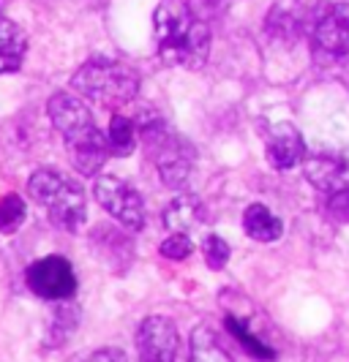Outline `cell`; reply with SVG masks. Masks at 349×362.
<instances>
[{"mask_svg": "<svg viewBox=\"0 0 349 362\" xmlns=\"http://www.w3.org/2000/svg\"><path fill=\"white\" fill-rule=\"evenodd\" d=\"M188 362H232L210 327H197L188 341Z\"/></svg>", "mask_w": 349, "mask_h": 362, "instance_id": "16", "label": "cell"}, {"mask_svg": "<svg viewBox=\"0 0 349 362\" xmlns=\"http://www.w3.org/2000/svg\"><path fill=\"white\" fill-rule=\"evenodd\" d=\"M191 251H194V245H191L185 232H175V235H169L161 243V256L172 259V262H183V259L191 256Z\"/></svg>", "mask_w": 349, "mask_h": 362, "instance_id": "22", "label": "cell"}, {"mask_svg": "<svg viewBox=\"0 0 349 362\" xmlns=\"http://www.w3.org/2000/svg\"><path fill=\"white\" fill-rule=\"evenodd\" d=\"M79 362H129V360H126V351L123 349H98V351H93V354H88L85 360Z\"/></svg>", "mask_w": 349, "mask_h": 362, "instance_id": "25", "label": "cell"}, {"mask_svg": "<svg viewBox=\"0 0 349 362\" xmlns=\"http://www.w3.org/2000/svg\"><path fill=\"white\" fill-rule=\"evenodd\" d=\"M153 33L156 47L166 66L172 69H202L210 52V28L207 22L197 19L185 3L164 0L153 14Z\"/></svg>", "mask_w": 349, "mask_h": 362, "instance_id": "1", "label": "cell"}, {"mask_svg": "<svg viewBox=\"0 0 349 362\" xmlns=\"http://www.w3.org/2000/svg\"><path fill=\"white\" fill-rule=\"evenodd\" d=\"M232 0H185V8L202 22H210L213 17H219L224 8H229Z\"/></svg>", "mask_w": 349, "mask_h": 362, "instance_id": "23", "label": "cell"}, {"mask_svg": "<svg viewBox=\"0 0 349 362\" xmlns=\"http://www.w3.org/2000/svg\"><path fill=\"white\" fill-rule=\"evenodd\" d=\"M243 229H246V235L251 237V240H257V243H276L278 237L284 235L281 218L273 216L259 202L246 207V213H243Z\"/></svg>", "mask_w": 349, "mask_h": 362, "instance_id": "13", "label": "cell"}, {"mask_svg": "<svg viewBox=\"0 0 349 362\" xmlns=\"http://www.w3.org/2000/svg\"><path fill=\"white\" fill-rule=\"evenodd\" d=\"M93 197L123 226H129L134 232L142 229V223H145V202L139 197V191L131 188L129 182H123L115 175H101L98 180L93 182Z\"/></svg>", "mask_w": 349, "mask_h": 362, "instance_id": "7", "label": "cell"}, {"mask_svg": "<svg viewBox=\"0 0 349 362\" xmlns=\"http://www.w3.org/2000/svg\"><path fill=\"white\" fill-rule=\"evenodd\" d=\"M200 221H202V202L197 197H191V194L175 197L166 204L164 223L166 229H172V232H188V229L200 226Z\"/></svg>", "mask_w": 349, "mask_h": 362, "instance_id": "14", "label": "cell"}, {"mask_svg": "<svg viewBox=\"0 0 349 362\" xmlns=\"http://www.w3.org/2000/svg\"><path fill=\"white\" fill-rule=\"evenodd\" d=\"M25 202L19 199L17 194H6L0 199V232L3 235H14L22 221H25Z\"/></svg>", "mask_w": 349, "mask_h": 362, "instance_id": "20", "label": "cell"}, {"mask_svg": "<svg viewBox=\"0 0 349 362\" xmlns=\"http://www.w3.org/2000/svg\"><path fill=\"white\" fill-rule=\"evenodd\" d=\"M306 163V177L316 185L319 191L336 194L344 185H349V158L338 153H319L311 158H303Z\"/></svg>", "mask_w": 349, "mask_h": 362, "instance_id": "11", "label": "cell"}, {"mask_svg": "<svg viewBox=\"0 0 349 362\" xmlns=\"http://www.w3.org/2000/svg\"><path fill=\"white\" fill-rule=\"evenodd\" d=\"M74 90L85 95L88 101H96L104 109H118L129 104L139 90L137 71L110 57H91L71 79Z\"/></svg>", "mask_w": 349, "mask_h": 362, "instance_id": "5", "label": "cell"}, {"mask_svg": "<svg viewBox=\"0 0 349 362\" xmlns=\"http://www.w3.org/2000/svg\"><path fill=\"white\" fill-rule=\"evenodd\" d=\"M328 210H331L333 218L347 221L349 223V185H344L341 191L331 194V204H328Z\"/></svg>", "mask_w": 349, "mask_h": 362, "instance_id": "24", "label": "cell"}, {"mask_svg": "<svg viewBox=\"0 0 349 362\" xmlns=\"http://www.w3.org/2000/svg\"><path fill=\"white\" fill-rule=\"evenodd\" d=\"M134 126H137V136H142L147 153L153 156L164 185L183 188L188 177H191L194 158H197L194 147L188 145L183 136H178L175 131H169L164 117L156 115V112H142L134 120Z\"/></svg>", "mask_w": 349, "mask_h": 362, "instance_id": "3", "label": "cell"}, {"mask_svg": "<svg viewBox=\"0 0 349 362\" xmlns=\"http://www.w3.org/2000/svg\"><path fill=\"white\" fill-rule=\"evenodd\" d=\"M268 30L273 36L297 38V33H300V17H297V11H294L292 6H287V3H278L276 8L270 11V17H268Z\"/></svg>", "mask_w": 349, "mask_h": 362, "instance_id": "19", "label": "cell"}, {"mask_svg": "<svg viewBox=\"0 0 349 362\" xmlns=\"http://www.w3.org/2000/svg\"><path fill=\"white\" fill-rule=\"evenodd\" d=\"M28 52V38L11 19L0 11V74L17 71Z\"/></svg>", "mask_w": 349, "mask_h": 362, "instance_id": "12", "label": "cell"}, {"mask_svg": "<svg viewBox=\"0 0 349 362\" xmlns=\"http://www.w3.org/2000/svg\"><path fill=\"white\" fill-rule=\"evenodd\" d=\"M224 327L232 332V338L238 341L251 357H257V360H276V349H270V346L265 344V341H259L257 335L248 329V325L246 322H240V319H235V316H227L224 319Z\"/></svg>", "mask_w": 349, "mask_h": 362, "instance_id": "17", "label": "cell"}, {"mask_svg": "<svg viewBox=\"0 0 349 362\" xmlns=\"http://www.w3.org/2000/svg\"><path fill=\"white\" fill-rule=\"evenodd\" d=\"M268 161L276 169H292L306 158V142L292 123H276L268 134Z\"/></svg>", "mask_w": 349, "mask_h": 362, "instance_id": "10", "label": "cell"}, {"mask_svg": "<svg viewBox=\"0 0 349 362\" xmlns=\"http://www.w3.org/2000/svg\"><path fill=\"white\" fill-rule=\"evenodd\" d=\"M28 194L41 210H47V216L57 229L79 232L85 226L88 204L79 182L63 177L55 169H36L28 180Z\"/></svg>", "mask_w": 349, "mask_h": 362, "instance_id": "4", "label": "cell"}, {"mask_svg": "<svg viewBox=\"0 0 349 362\" xmlns=\"http://www.w3.org/2000/svg\"><path fill=\"white\" fill-rule=\"evenodd\" d=\"M104 142H107V153L115 158H126L131 156V150L137 147V126L134 120L126 115H112L110 128L104 134Z\"/></svg>", "mask_w": 349, "mask_h": 362, "instance_id": "15", "label": "cell"}, {"mask_svg": "<svg viewBox=\"0 0 349 362\" xmlns=\"http://www.w3.org/2000/svg\"><path fill=\"white\" fill-rule=\"evenodd\" d=\"M25 284L41 300L50 303H66L76 294V275L69 259L63 256H44L36 259L28 270H25Z\"/></svg>", "mask_w": 349, "mask_h": 362, "instance_id": "6", "label": "cell"}, {"mask_svg": "<svg viewBox=\"0 0 349 362\" xmlns=\"http://www.w3.org/2000/svg\"><path fill=\"white\" fill-rule=\"evenodd\" d=\"M311 38L314 47L331 57L349 54V0H328L316 8Z\"/></svg>", "mask_w": 349, "mask_h": 362, "instance_id": "8", "label": "cell"}, {"mask_svg": "<svg viewBox=\"0 0 349 362\" xmlns=\"http://www.w3.org/2000/svg\"><path fill=\"white\" fill-rule=\"evenodd\" d=\"M76 322H79V308H76V305H69V300L60 303V305L55 308V313H52V325H50L47 346L55 349V346H60L63 341H69V335L74 332Z\"/></svg>", "mask_w": 349, "mask_h": 362, "instance_id": "18", "label": "cell"}, {"mask_svg": "<svg viewBox=\"0 0 349 362\" xmlns=\"http://www.w3.org/2000/svg\"><path fill=\"white\" fill-rule=\"evenodd\" d=\"M139 362H181V335L172 319L147 316L137 329Z\"/></svg>", "mask_w": 349, "mask_h": 362, "instance_id": "9", "label": "cell"}, {"mask_svg": "<svg viewBox=\"0 0 349 362\" xmlns=\"http://www.w3.org/2000/svg\"><path fill=\"white\" fill-rule=\"evenodd\" d=\"M205 262H207V267L210 270H224L227 267V262H229V256H232V251H229V245H227V240L219 235H207L205 237Z\"/></svg>", "mask_w": 349, "mask_h": 362, "instance_id": "21", "label": "cell"}, {"mask_svg": "<svg viewBox=\"0 0 349 362\" xmlns=\"http://www.w3.org/2000/svg\"><path fill=\"white\" fill-rule=\"evenodd\" d=\"M47 109H50L52 126L63 136V145L69 150L71 166L79 175H85V177L96 175L104 166L110 153H107L104 134L96 126L88 104L79 95H74V93H55L50 98V107Z\"/></svg>", "mask_w": 349, "mask_h": 362, "instance_id": "2", "label": "cell"}]
</instances>
